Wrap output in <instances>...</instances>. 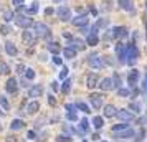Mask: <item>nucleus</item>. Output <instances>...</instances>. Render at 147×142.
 Masks as SVG:
<instances>
[{"label": "nucleus", "instance_id": "1", "mask_svg": "<svg viewBox=\"0 0 147 142\" xmlns=\"http://www.w3.org/2000/svg\"><path fill=\"white\" fill-rule=\"evenodd\" d=\"M33 28H35V35L36 36H40V38H50L51 36V32H50V28L45 25V23H33Z\"/></svg>", "mask_w": 147, "mask_h": 142}, {"label": "nucleus", "instance_id": "2", "mask_svg": "<svg viewBox=\"0 0 147 142\" xmlns=\"http://www.w3.org/2000/svg\"><path fill=\"white\" fill-rule=\"evenodd\" d=\"M137 58H139V50H137V46H136V43H132V45H129L127 46V65H134L136 61H137Z\"/></svg>", "mask_w": 147, "mask_h": 142}, {"label": "nucleus", "instance_id": "3", "mask_svg": "<svg viewBox=\"0 0 147 142\" xmlns=\"http://www.w3.org/2000/svg\"><path fill=\"white\" fill-rule=\"evenodd\" d=\"M116 55H117V60L121 65H124L127 61V46L124 43H117L116 45Z\"/></svg>", "mask_w": 147, "mask_h": 142}, {"label": "nucleus", "instance_id": "4", "mask_svg": "<svg viewBox=\"0 0 147 142\" xmlns=\"http://www.w3.org/2000/svg\"><path fill=\"white\" fill-rule=\"evenodd\" d=\"M88 65L91 68H94V69H101V68L104 66V63L99 58V55H94V53L88 56Z\"/></svg>", "mask_w": 147, "mask_h": 142}, {"label": "nucleus", "instance_id": "5", "mask_svg": "<svg viewBox=\"0 0 147 142\" xmlns=\"http://www.w3.org/2000/svg\"><path fill=\"white\" fill-rule=\"evenodd\" d=\"M15 25L20 28H28L33 25V22H32V18H28V17H23V15H18V17H15Z\"/></svg>", "mask_w": 147, "mask_h": 142}, {"label": "nucleus", "instance_id": "6", "mask_svg": "<svg viewBox=\"0 0 147 142\" xmlns=\"http://www.w3.org/2000/svg\"><path fill=\"white\" fill-rule=\"evenodd\" d=\"M116 116H117L119 121H122V122H131L134 119V114L129 109H119V111L116 112Z\"/></svg>", "mask_w": 147, "mask_h": 142}, {"label": "nucleus", "instance_id": "7", "mask_svg": "<svg viewBox=\"0 0 147 142\" xmlns=\"http://www.w3.org/2000/svg\"><path fill=\"white\" fill-rule=\"evenodd\" d=\"M113 135L116 139H131V137L136 135V132H134V129L126 127V129H122V131H119V132H116V134H113Z\"/></svg>", "mask_w": 147, "mask_h": 142}, {"label": "nucleus", "instance_id": "8", "mask_svg": "<svg viewBox=\"0 0 147 142\" xmlns=\"http://www.w3.org/2000/svg\"><path fill=\"white\" fill-rule=\"evenodd\" d=\"M56 13H58V18L63 20V22L71 20V10L68 7H58L56 8Z\"/></svg>", "mask_w": 147, "mask_h": 142}, {"label": "nucleus", "instance_id": "9", "mask_svg": "<svg viewBox=\"0 0 147 142\" xmlns=\"http://www.w3.org/2000/svg\"><path fill=\"white\" fill-rule=\"evenodd\" d=\"M98 83H99V76L96 75V73H89V75L86 76V86L89 89H93L98 86Z\"/></svg>", "mask_w": 147, "mask_h": 142}, {"label": "nucleus", "instance_id": "10", "mask_svg": "<svg viewBox=\"0 0 147 142\" xmlns=\"http://www.w3.org/2000/svg\"><path fill=\"white\" fill-rule=\"evenodd\" d=\"M71 23H73L74 27H84V25L88 23V15L83 13V15L74 17V18H71Z\"/></svg>", "mask_w": 147, "mask_h": 142}, {"label": "nucleus", "instance_id": "11", "mask_svg": "<svg viewBox=\"0 0 147 142\" xmlns=\"http://www.w3.org/2000/svg\"><path fill=\"white\" fill-rule=\"evenodd\" d=\"M41 94H43V86L41 84H33L32 88L28 89V96L30 98H38Z\"/></svg>", "mask_w": 147, "mask_h": 142}, {"label": "nucleus", "instance_id": "12", "mask_svg": "<svg viewBox=\"0 0 147 142\" xmlns=\"http://www.w3.org/2000/svg\"><path fill=\"white\" fill-rule=\"evenodd\" d=\"M5 89H7V93H10V94H15V93H17V89H18V81H17L15 78H10V79L7 81Z\"/></svg>", "mask_w": 147, "mask_h": 142}, {"label": "nucleus", "instance_id": "13", "mask_svg": "<svg viewBox=\"0 0 147 142\" xmlns=\"http://www.w3.org/2000/svg\"><path fill=\"white\" fill-rule=\"evenodd\" d=\"M113 36L114 38H126L127 36V28L126 27H114L113 28Z\"/></svg>", "mask_w": 147, "mask_h": 142}, {"label": "nucleus", "instance_id": "14", "mask_svg": "<svg viewBox=\"0 0 147 142\" xmlns=\"http://www.w3.org/2000/svg\"><path fill=\"white\" fill-rule=\"evenodd\" d=\"M127 81H129V84L134 88V84H137V81H139V71L134 68V69H131L129 71V76H127Z\"/></svg>", "mask_w": 147, "mask_h": 142}, {"label": "nucleus", "instance_id": "15", "mask_svg": "<svg viewBox=\"0 0 147 142\" xmlns=\"http://www.w3.org/2000/svg\"><path fill=\"white\" fill-rule=\"evenodd\" d=\"M91 104H93L94 109H101L102 108V96L101 94H91Z\"/></svg>", "mask_w": 147, "mask_h": 142}, {"label": "nucleus", "instance_id": "16", "mask_svg": "<svg viewBox=\"0 0 147 142\" xmlns=\"http://www.w3.org/2000/svg\"><path fill=\"white\" fill-rule=\"evenodd\" d=\"M102 91H113L114 89V84H113V79L111 78H104L102 81H101V84H98Z\"/></svg>", "mask_w": 147, "mask_h": 142}, {"label": "nucleus", "instance_id": "17", "mask_svg": "<svg viewBox=\"0 0 147 142\" xmlns=\"http://www.w3.org/2000/svg\"><path fill=\"white\" fill-rule=\"evenodd\" d=\"M5 51H7L8 56H17V53H18L15 43H12V41H7V43H5Z\"/></svg>", "mask_w": 147, "mask_h": 142}, {"label": "nucleus", "instance_id": "18", "mask_svg": "<svg viewBox=\"0 0 147 142\" xmlns=\"http://www.w3.org/2000/svg\"><path fill=\"white\" fill-rule=\"evenodd\" d=\"M119 7L122 10H126V12H134L136 8H134V3L131 0H119Z\"/></svg>", "mask_w": 147, "mask_h": 142}, {"label": "nucleus", "instance_id": "19", "mask_svg": "<svg viewBox=\"0 0 147 142\" xmlns=\"http://www.w3.org/2000/svg\"><path fill=\"white\" fill-rule=\"evenodd\" d=\"M22 40H23V43L25 45H33V41H35V35L33 32H23V36H22Z\"/></svg>", "mask_w": 147, "mask_h": 142}, {"label": "nucleus", "instance_id": "20", "mask_svg": "<svg viewBox=\"0 0 147 142\" xmlns=\"http://www.w3.org/2000/svg\"><path fill=\"white\" fill-rule=\"evenodd\" d=\"M116 112H117V109L114 108L113 104H107V106H104V117H114L116 116Z\"/></svg>", "mask_w": 147, "mask_h": 142}, {"label": "nucleus", "instance_id": "21", "mask_svg": "<svg viewBox=\"0 0 147 142\" xmlns=\"http://www.w3.org/2000/svg\"><path fill=\"white\" fill-rule=\"evenodd\" d=\"M86 43L89 45V46H96L98 43H99V36L96 33H91V35H88V38H86Z\"/></svg>", "mask_w": 147, "mask_h": 142}, {"label": "nucleus", "instance_id": "22", "mask_svg": "<svg viewBox=\"0 0 147 142\" xmlns=\"http://www.w3.org/2000/svg\"><path fill=\"white\" fill-rule=\"evenodd\" d=\"M40 109V102L38 101H32V102H28V106H27V112H30V114H35L36 111Z\"/></svg>", "mask_w": 147, "mask_h": 142}, {"label": "nucleus", "instance_id": "23", "mask_svg": "<svg viewBox=\"0 0 147 142\" xmlns=\"http://www.w3.org/2000/svg\"><path fill=\"white\" fill-rule=\"evenodd\" d=\"M23 126H25V122L22 121V119H13L12 124H10V129H12V131H20Z\"/></svg>", "mask_w": 147, "mask_h": 142}, {"label": "nucleus", "instance_id": "24", "mask_svg": "<svg viewBox=\"0 0 147 142\" xmlns=\"http://www.w3.org/2000/svg\"><path fill=\"white\" fill-rule=\"evenodd\" d=\"M63 55H65V58L71 60V58H74V56H76V50H73L71 46H66L65 50H63Z\"/></svg>", "mask_w": 147, "mask_h": 142}, {"label": "nucleus", "instance_id": "25", "mask_svg": "<svg viewBox=\"0 0 147 142\" xmlns=\"http://www.w3.org/2000/svg\"><path fill=\"white\" fill-rule=\"evenodd\" d=\"M68 46H71L73 50H76V51H78V50H84V43H83L81 40H73L69 45H68Z\"/></svg>", "mask_w": 147, "mask_h": 142}, {"label": "nucleus", "instance_id": "26", "mask_svg": "<svg viewBox=\"0 0 147 142\" xmlns=\"http://www.w3.org/2000/svg\"><path fill=\"white\" fill-rule=\"evenodd\" d=\"M111 79H113V84H114V88H117V89H119V88H121V84H122V79H121V76L117 75V73H114Z\"/></svg>", "mask_w": 147, "mask_h": 142}, {"label": "nucleus", "instance_id": "27", "mask_svg": "<svg viewBox=\"0 0 147 142\" xmlns=\"http://www.w3.org/2000/svg\"><path fill=\"white\" fill-rule=\"evenodd\" d=\"M69 89H71V79H65L63 86H61V93H63V94H68Z\"/></svg>", "mask_w": 147, "mask_h": 142}, {"label": "nucleus", "instance_id": "28", "mask_svg": "<svg viewBox=\"0 0 147 142\" xmlns=\"http://www.w3.org/2000/svg\"><path fill=\"white\" fill-rule=\"evenodd\" d=\"M93 124H94V127H96V129H101L102 126H104V119H102V117H99V116H94Z\"/></svg>", "mask_w": 147, "mask_h": 142}, {"label": "nucleus", "instance_id": "29", "mask_svg": "<svg viewBox=\"0 0 147 142\" xmlns=\"http://www.w3.org/2000/svg\"><path fill=\"white\" fill-rule=\"evenodd\" d=\"M48 50H50L51 53H55V55L61 51V48H60V45H58V43H48Z\"/></svg>", "mask_w": 147, "mask_h": 142}, {"label": "nucleus", "instance_id": "30", "mask_svg": "<svg viewBox=\"0 0 147 142\" xmlns=\"http://www.w3.org/2000/svg\"><path fill=\"white\" fill-rule=\"evenodd\" d=\"M117 96H119V98H129V96H131V91L126 89V88H119L117 89Z\"/></svg>", "mask_w": 147, "mask_h": 142}, {"label": "nucleus", "instance_id": "31", "mask_svg": "<svg viewBox=\"0 0 147 142\" xmlns=\"http://www.w3.org/2000/svg\"><path fill=\"white\" fill-rule=\"evenodd\" d=\"M25 12H27L28 15L36 13V12H38V2H33V5H32L30 8H25Z\"/></svg>", "mask_w": 147, "mask_h": 142}, {"label": "nucleus", "instance_id": "32", "mask_svg": "<svg viewBox=\"0 0 147 142\" xmlns=\"http://www.w3.org/2000/svg\"><path fill=\"white\" fill-rule=\"evenodd\" d=\"M13 18H15V15H13L12 10H5V12H3V20L5 22H10V20H13Z\"/></svg>", "mask_w": 147, "mask_h": 142}, {"label": "nucleus", "instance_id": "33", "mask_svg": "<svg viewBox=\"0 0 147 142\" xmlns=\"http://www.w3.org/2000/svg\"><path fill=\"white\" fill-rule=\"evenodd\" d=\"M126 127H129L126 122H121V124H116L113 127V134H116V132H119V131H122V129H126Z\"/></svg>", "mask_w": 147, "mask_h": 142}, {"label": "nucleus", "instance_id": "34", "mask_svg": "<svg viewBox=\"0 0 147 142\" xmlns=\"http://www.w3.org/2000/svg\"><path fill=\"white\" fill-rule=\"evenodd\" d=\"M25 78H27V79H30V81H32V79H35V71L32 69V68L25 69Z\"/></svg>", "mask_w": 147, "mask_h": 142}, {"label": "nucleus", "instance_id": "35", "mask_svg": "<svg viewBox=\"0 0 147 142\" xmlns=\"http://www.w3.org/2000/svg\"><path fill=\"white\" fill-rule=\"evenodd\" d=\"M76 108L80 109V111H83V112H91V111H89V108H88L86 104H84V102H78V104H76Z\"/></svg>", "mask_w": 147, "mask_h": 142}, {"label": "nucleus", "instance_id": "36", "mask_svg": "<svg viewBox=\"0 0 147 142\" xmlns=\"http://www.w3.org/2000/svg\"><path fill=\"white\" fill-rule=\"evenodd\" d=\"M0 73H3V75H8L10 73V68H8L7 63H0Z\"/></svg>", "mask_w": 147, "mask_h": 142}, {"label": "nucleus", "instance_id": "37", "mask_svg": "<svg viewBox=\"0 0 147 142\" xmlns=\"http://www.w3.org/2000/svg\"><path fill=\"white\" fill-rule=\"evenodd\" d=\"M0 106L5 109V111H8V108H10V106H8V101L5 99V96H0Z\"/></svg>", "mask_w": 147, "mask_h": 142}, {"label": "nucleus", "instance_id": "38", "mask_svg": "<svg viewBox=\"0 0 147 142\" xmlns=\"http://www.w3.org/2000/svg\"><path fill=\"white\" fill-rule=\"evenodd\" d=\"M10 32H12V28L8 27V25H2V27H0V33L2 35H8Z\"/></svg>", "mask_w": 147, "mask_h": 142}, {"label": "nucleus", "instance_id": "39", "mask_svg": "<svg viewBox=\"0 0 147 142\" xmlns=\"http://www.w3.org/2000/svg\"><path fill=\"white\" fill-rule=\"evenodd\" d=\"M12 3H13L15 8H22L23 3H25V0H12Z\"/></svg>", "mask_w": 147, "mask_h": 142}, {"label": "nucleus", "instance_id": "40", "mask_svg": "<svg viewBox=\"0 0 147 142\" xmlns=\"http://www.w3.org/2000/svg\"><path fill=\"white\" fill-rule=\"evenodd\" d=\"M66 119L68 121H78V116H76V112H66Z\"/></svg>", "mask_w": 147, "mask_h": 142}, {"label": "nucleus", "instance_id": "41", "mask_svg": "<svg viewBox=\"0 0 147 142\" xmlns=\"http://www.w3.org/2000/svg\"><path fill=\"white\" fill-rule=\"evenodd\" d=\"M71 137H66V135H58L56 137V142H69Z\"/></svg>", "mask_w": 147, "mask_h": 142}, {"label": "nucleus", "instance_id": "42", "mask_svg": "<svg viewBox=\"0 0 147 142\" xmlns=\"http://www.w3.org/2000/svg\"><path fill=\"white\" fill-rule=\"evenodd\" d=\"M76 104H66V112H76Z\"/></svg>", "mask_w": 147, "mask_h": 142}, {"label": "nucleus", "instance_id": "43", "mask_svg": "<svg viewBox=\"0 0 147 142\" xmlns=\"http://www.w3.org/2000/svg\"><path fill=\"white\" fill-rule=\"evenodd\" d=\"M131 109H132L134 112H140V106L137 102H132V104H131Z\"/></svg>", "mask_w": 147, "mask_h": 142}, {"label": "nucleus", "instance_id": "44", "mask_svg": "<svg viewBox=\"0 0 147 142\" xmlns=\"http://www.w3.org/2000/svg\"><path fill=\"white\" fill-rule=\"evenodd\" d=\"M80 126L84 129V131H88V127H89V122H88V119H83V121L80 122Z\"/></svg>", "mask_w": 147, "mask_h": 142}, {"label": "nucleus", "instance_id": "45", "mask_svg": "<svg viewBox=\"0 0 147 142\" xmlns=\"http://www.w3.org/2000/svg\"><path fill=\"white\" fill-rule=\"evenodd\" d=\"M66 76H68V68H63V69H61V73H60V78H61V79H65Z\"/></svg>", "mask_w": 147, "mask_h": 142}, {"label": "nucleus", "instance_id": "46", "mask_svg": "<svg viewBox=\"0 0 147 142\" xmlns=\"http://www.w3.org/2000/svg\"><path fill=\"white\" fill-rule=\"evenodd\" d=\"M142 91H144V94L147 98V75H146V79H144V84H142Z\"/></svg>", "mask_w": 147, "mask_h": 142}, {"label": "nucleus", "instance_id": "47", "mask_svg": "<svg viewBox=\"0 0 147 142\" xmlns=\"http://www.w3.org/2000/svg\"><path fill=\"white\" fill-rule=\"evenodd\" d=\"M25 69H27V68L23 66V65H18V66H17V73H23Z\"/></svg>", "mask_w": 147, "mask_h": 142}, {"label": "nucleus", "instance_id": "48", "mask_svg": "<svg viewBox=\"0 0 147 142\" xmlns=\"http://www.w3.org/2000/svg\"><path fill=\"white\" fill-rule=\"evenodd\" d=\"M63 129H65V132H68V134H74V132H73V129L69 127V126H65Z\"/></svg>", "mask_w": 147, "mask_h": 142}, {"label": "nucleus", "instance_id": "49", "mask_svg": "<svg viewBox=\"0 0 147 142\" xmlns=\"http://www.w3.org/2000/svg\"><path fill=\"white\" fill-rule=\"evenodd\" d=\"M53 63H55V65H61V58H58V56H53Z\"/></svg>", "mask_w": 147, "mask_h": 142}, {"label": "nucleus", "instance_id": "50", "mask_svg": "<svg viewBox=\"0 0 147 142\" xmlns=\"http://www.w3.org/2000/svg\"><path fill=\"white\" fill-rule=\"evenodd\" d=\"M27 137H28V139H35V132H33V131H28Z\"/></svg>", "mask_w": 147, "mask_h": 142}, {"label": "nucleus", "instance_id": "51", "mask_svg": "<svg viewBox=\"0 0 147 142\" xmlns=\"http://www.w3.org/2000/svg\"><path fill=\"white\" fill-rule=\"evenodd\" d=\"M48 102H50V104L53 106V104H55L56 101H55V98H53V96H48Z\"/></svg>", "mask_w": 147, "mask_h": 142}, {"label": "nucleus", "instance_id": "52", "mask_svg": "<svg viewBox=\"0 0 147 142\" xmlns=\"http://www.w3.org/2000/svg\"><path fill=\"white\" fill-rule=\"evenodd\" d=\"M51 89H53V91H56V89H58V83H56V81L51 83Z\"/></svg>", "mask_w": 147, "mask_h": 142}, {"label": "nucleus", "instance_id": "53", "mask_svg": "<svg viewBox=\"0 0 147 142\" xmlns=\"http://www.w3.org/2000/svg\"><path fill=\"white\" fill-rule=\"evenodd\" d=\"M81 33H84V35L88 33V27H86V25H84V27H81Z\"/></svg>", "mask_w": 147, "mask_h": 142}, {"label": "nucleus", "instance_id": "54", "mask_svg": "<svg viewBox=\"0 0 147 142\" xmlns=\"http://www.w3.org/2000/svg\"><path fill=\"white\" fill-rule=\"evenodd\" d=\"M45 13H47V15H51V13H53V8H47V10H45Z\"/></svg>", "mask_w": 147, "mask_h": 142}, {"label": "nucleus", "instance_id": "55", "mask_svg": "<svg viewBox=\"0 0 147 142\" xmlns=\"http://www.w3.org/2000/svg\"><path fill=\"white\" fill-rule=\"evenodd\" d=\"M63 36H65V38H71V33H69V32H65V33H63Z\"/></svg>", "mask_w": 147, "mask_h": 142}, {"label": "nucleus", "instance_id": "56", "mask_svg": "<svg viewBox=\"0 0 147 142\" xmlns=\"http://www.w3.org/2000/svg\"><path fill=\"white\" fill-rule=\"evenodd\" d=\"M7 142H17V141H13L12 137H8V139H7Z\"/></svg>", "mask_w": 147, "mask_h": 142}, {"label": "nucleus", "instance_id": "57", "mask_svg": "<svg viewBox=\"0 0 147 142\" xmlns=\"http://www.w3.org/2000/svg\"><path fill=\"white\" fill-rule=\"evenodd\" d=\"M0 131H2V122H0Z\"/></svg>", "mask_w": 147, "mask_h": 142}, {"label": "nucleus", "instance_id": "58", "mask_svg": "<svg viewBox=\"0 0 147 142\" xmlns=\"http://www.w3.org/2000/svg\"><path fill=\"white\" fill-rule=\"evenodd\" d=\"M55 2H61V0H55Z\"/></svg>", "mask_w": 147, "mask_h": 142}, {"label": "nucleus", "instance_id": "59", "mask_svg": "<svg viewBox=\"0 0 147 142\" xmlns=\"http://www.w3.org/2000/svg\"><path fill=\"white\" fill-rule=\"evenodd\" d=\"M101 142H107V141H101Z\"/></svg>", "mask_w": 147, "mask_h": 142}, {"label": "nucleus", "instance_id": "60", "mask_svg": "<svg viewBox=\"0 0 147 142\" xmlns=\"http://www.w3.org/2000/svg\"><path fill=\"white\" fill-rule=\"evenodd\" d=\"M146 25H147V20H146Z\"/></svg>", "mask_w": 147, "mask_h": 142}, {"label": "nucleus", "instance_id": "61", "mask_svg": "<svg viewBox=\"0 0 147 142\" xmlns=\"http://www.w3.org/2000/svg\"><path fill=\"white\" fill-rule=\"evenodd\" d=\"M83 142H86V141H83Z\"/></svg>", "mask_w": 147, "mask_h": 142}, {"label": "nucleus", "instance_id": "62", "mask_svg": "<svg viewBox=\"0 0 147 142\" xmlns=\"http://www.w3.org/2000/svg\"><path fill=\"white\" fill-rule=\"evenodd\" d=\"M146 5H147V3H146Z\"/></svg>", "mask_w": 147, "mask_h": 142}]
</instances>
